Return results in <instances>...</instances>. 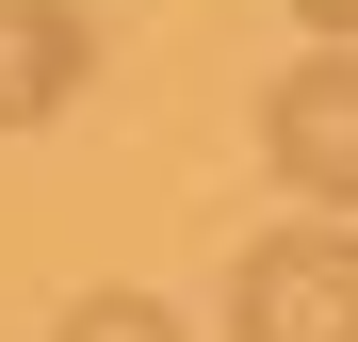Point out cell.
Returning <instances> with one entry per match:
<instances>
[{
    "mask_svg": "<svg viewBox=\"0 0 358 342\" xmlns=\"http://www.w3.org/2000/svg\"><path fill=\"white\" fill-rule=\"evenodd\" d=\"M261 147H277V180H293V196L358 212V49H310V66L261 98Z\"/></svg>",
    "mask_w": 358,
    "mask_h": 342,
    "instance_id": "cell-2",
    "label": "cell"
},
{
    "mask_svg": "<svg viewBox=\"0 0 358 342\" xmlns=\"http://www.w3.org/2000/svg\"><path fill=\"white\" fill-rule=\"evenodd\" d=\"M49 342H179V310H163V294H82Z\"/></svg>",
    "mask_w": 358,
    "mask_h": 342,
    "instance_id": "cell-4",
    "label": "cell"
},
{
    "mask_svg": "<svg viewBox=\"0 0 358 342\" xmlns=\"http://www.w3.org/2000/svg\"><path fill=\"white\" fill-rule=\"evenodd\" d=\"M293 17H310V33H326V49H358V0H293Z\"/></svg>",
    "mask_w": 358,
    "mask_h": 342,
    "instance_id": "cell-5",
    "label": "cell"
},
{
    "mask_svg": "<svg viewBox=\"0 0 358 342\" xmlns=\"http://www.w3.org/2000/svg\"><path fill=\"white\" fill-rule=\"evenodd\" d=\"M82 82H98V33H82V0H0V131L66 114Z\"/></svg>",
    "mask_w": 358,
    "mask_h": 342,
    "instance_id": "cell-3",
    "label": "cell"
},
{
    "mask_svg": "<svg viewBox=\"0 0 358 342\" xmlns=\"http://www.w3.org/2000/svg\"><path fill=\"white\" fill-rule=\"evenodd\" d=\"M228 342H358V228H277V245H245Z\"/></svg>",
    "mask_w": 358,
    "mask_h": 342,
    "instance_id": "cell-1",
    "label": "cell"
}]
</instances>
